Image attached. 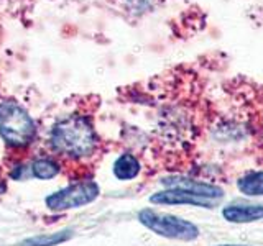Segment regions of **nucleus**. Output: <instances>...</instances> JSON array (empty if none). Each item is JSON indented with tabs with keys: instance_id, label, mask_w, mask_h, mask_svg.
I'll use <instances>...</instances> for the list:
<instances>
[{
	"instance_id": "obj_10",
	"label": "nucleus",
	"mask_w": 263,
	"mask_h": 246,
	"mask_svg": "<svg viewBox=\"0 0 263 246\" xmlns=\"http://www.w3.org/2000/svg\"><path fill=\"white\" fill-rule=\"evenodd\" d=\"M237 187L247 197H261L263 195V171L247 172L237 180Z\"/></svg>"
},
{
	"instance_id": "obj_4",
	"label": "nucleus",
	"mask_w": 263,
	"mask_h": 246,
	"mask_svg": "<svg viewBox=\"0 0 263 246\" xmlns=\"http://www.w3.org/2000/svg\"><path fill=\"white\" fill-rule=\"evenodd\" d=\"M99 186L94 180H81V182H74L68 187L56 191L54 194L48 195L45 202L48 209L54 212H63V210H71V209H79L84 205L94 202L99 197Z\"/></svg>"
},
{
	"instance_id": "obj_2",
	"label": "nucleus",
	"mask_w": 263,
	"mask_h": 246,
	"mask_svg": "<svg viewBox=\"0 0 263 246\" xmlns=\"http://www.w3.org/2000/svg\"><path fill=\"white\" fill-rule=\"evenodd\" d=\"M35 135V121L22 105L12 100L0 104V136L8 146H28Z\"/></svg>"
},
{
	"instance_id": "obj_8",
	"label": "nucleus",
	"mask_w": 263,
	"mask_h": 246,
	"mask_svg": "<svg viewBox=\"0 0 263 246\" xmlns=\"http://www.w3.org/2000/svg\"><path fill=\"white\" fill-rule=\"evenodd\" d=\"M114 176L119 180H132L135 179L140 171H142V164H140L138 158L132 153H123L120 154L114 162Z\"/></svg>"
},
{
	"instance_id": "obj_14",
	"label": "nucleus",
	"mask_w": 263,
	"mask_h": 246,
	"mask_svg": "<svg viewBox=\"0 0 263 246\" xmlns=\"http://www.w3.org/2000/svg\"><path fill=\"white\" fill-rule=\"evenodd\" d=\"M219 246H245V244H219Z\"/></svg>"
},
{
	"instance_id": "obj_11",
	"label": "nucleus",
	"mask_w": 263,
	"mask_h": 246,
	"mask_svg": "<svg viewBox=\"0 0 263 246\" xmlns=\"http://www.w3.org/2000/svg\"><path fill=\"white\" fill-rule=\"evenodd\" d=\"M71 236H72V232H69V230L49 233V235H38V236H31L28 240L22 241V246H56V244L68 241Z\"/></svg>"
},
{
	"instance_id": "obj_6",
	"label": "nucleus",
	"mask_w": 263,
	"mask_h": 246,
	"mask_svg": "<svg viewBox=\"0 0 263 246\" xmlns=\"http://www.w3.org/2000/svg\"><path fill=\"white\" fill-rule=\"evenodd\" d=\"M150 202L158 205H193V207L204 209L212 207V200L202 199V197H197L184 191H178V189H166L163 192H156L150 197Z\"/></svg>"
},
{
	"instance_id": "obj_5",
	"label": "nucleus",
	"mask_w": 263,
	"mask_h": 246,
	"mask_svg": "<svg viewBox=\"0 0 263 246\" xmlns=\"http://www.w3.org/2000/svg\"><path fill=\"white\" fill-rule=\"evenodd\" d=\"M163 186L166 189H178V191L194 194L208 200H216L224 195V191L216 184H209V182H204V180H196V179L183 177V176H173V177L163 179Z\"/></svg>"
},
{
	"instance_id": "obj_9",
	"label": "nucleus",
	"mask_w": 263,
	"mask_h": 246,
	"mask_svg": "<svg viewBox=\"0 0 263 246\" xmlns=\"http://www.w3.org/2000/svg\"><path fill=\"white\" fill-rule=\"evenodd\" d=\"M30 169H31V174L36 179L46 180V179L56 177L61 166H60V162H58V159L53 158V156H41V158H36L30 164Z\"/></svg>"
},
{
	"instance_id": "obj_13",
	"label": "nucleus",
	"mask_w": 263,
	"mask_h": 246,
	"mask_svg": "<svg viewBox=\"0 0 263 246\" xmlns=\"http://www.w3.org/2000/svg\"><path fill=\"white\" fill-rule=\"evenodd\" d=\"M260 143L263 146V123H261V128H260Z\"/></svg>"
},
{
	"instance_id": "obj_1",
	"label": "nucleus",
	"mask_w": 263,
	"mask_h": 246,
	"mask_svg": "<svg viewBox=\"0 0 263 246\" xmlns=\"http://www.w3.org/2000/svg\"><path fill=\"white\" fill-rule=\"evenodd\" d=\"M49 146L61 158L84 161L97 151L99 138L89 118L68 115L54 123L49 135Z\"/></svg>"
},
{
	"instance_id": "obj_3",
	"label": "nucleus",
	"mask_w": 263,
	"mask_h": 246,
	"mask_svg": "<svg viewBox=\"0 0 263 246\" xmlns=\"http://www.w3.org/2000/svg\"><path fill=\"white\" fill-rule=\"evenodd\" d=\"M138 221L155 235L178 241H193L199 236V228L193 221H187L171 213L156 212L153 209H143L138 212Z\"/></svg>"
},
{
	"instance_id": "obj_7",
	"label": "nucleus",
	"mask_w": 263,
	"mask_h": 246,
	"mask_svg": "<svg viewBox=\"0 0 263 246\" xmlns=\"http://www.w3.org/2000/svg\"><path fill=\"white\" fill-rule=\"evenodd\" d=\"M224 217L230 223H252L263 218V203H243V205H227L222 210Z\"/></svg>"
},
{
	"instance_id": "obj_12",
	"label": "nucleus",
	"mask_w": 263,
	"mask_h": 246,
	"mask_svg": "<svg viewBox=\"0 0 263 246\" xmlns=\"http://www.w3.org/2000/svg\"><path fill=\"white\" fill-rule=\"evenodd\" d=\"M123 2H125V8L128 12L142 15L153 10L155 5L158 4V0H123Z\"/></svg>"
}]
</instances>
